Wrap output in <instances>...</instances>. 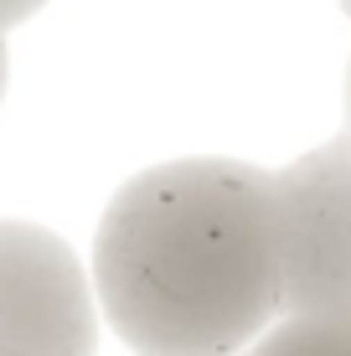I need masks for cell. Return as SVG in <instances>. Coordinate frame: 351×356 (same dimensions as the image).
Here are the masks:
<instances>
[{
    "mask_svg": "<svg viewBox=\"0 0 351 356\" xmlns=\"http://www.w3.org/2000/svg\"><path fill=\"white\" fill-rule=\"evenodd\" d=\"M248 356H351V315H289Z\"/></svg>",
    "mask_w": 351,
    "mask_h": 356,
    "instance_id": "obj_4",
    "label": "cell"
},
{
    "mask_svg": "<svg viewBox=\"0 0 351 356\" xmlns=\"http://www.w3.org/2000/svg\"><path fill=\"white\" fill-rule=\"evenodd\" d=\"M279 207V310L351 315V134L274 176Z\"/></svg>",
    "mask_w": 351,
    "mask_h": 356,
    "instance_id": "obj_2",
    "label": "cell"
},
{
    "mask_svg": "<svg viewBox=\"0 0 351 356\" xmlns=\"http://www.w3.org/2000/svg\"><path fill=\"white\" fill-rule=\"evenodd\" d=\"M341 10H346V16H351V0H341Z\"/></svg>",
    "mask_w": 351,
    "mask_h": 356,
    "instance_id": "obj_8",
    "label": "cell"
},
{
    "mask_svg": "<svg viewBox=\"0 0 351 356\" xmlns=\"http://www.w3.org/2000/svg\"><path fill=\"white\" fill-rule=\"evenodd\" d=\"M6 78H10V57H6V36H0V98H6Z\"/></svg>",
    "mask_w": 351,
    "mask_h": 356,
    "instance_id": "obj_7",
    "label": "cell"
},
{
    "mask_svg": "<svg viewBox=\"0 0 351 356\" xmlns=\"http://www.w3.org/2000/svg\"><path fill=\"white\" fill-rule=\"evenodd\" d=\"M0 356H16V351H6V346H0Z\"/></svg>",
    "mask_w": 351,
    "mask_h": 356,
    "instance_id": "obj_9",
    "label": "cell"
},
{
    "mask_svg": "<svg viewBox=\"0 0 351 356\" xmlns=\"http://www.w3.org/2000/svg\"><path fill=\"white\" fill-rule=\"evenodd\" d=\"M341 119H346V134H351V63H346V93H341Z\"/></svg>",
    "mask_w": 351,
    "mask_h": 356,
    "instance_id": "obj_6",
    "label": "cell"
},
{
    "mask_svg": "<svg viewBox=\"0 0 351 356\" xmlns=\"http://www.w3.org/2000/svg\"><path fill=\"white\" fill-rule=\"evenodd\" d=\"M0 346L16 356H93L99 315L78 253L42 222L0 217Z\"/></svg>",
    "mask_w": 351,
    "mask_h": 356,
    "instance_id": "obj_3",
    "label": "cell"
},
{
    "mask_svg": "<svg viewBox=\"0 0 351 356\" xmlns=\"http://www.w3.org/2000/svg\"><path fill=\"white\" fill-rule=\"evenodd\" d=\"M93 284L135 356H233L279 315L274 176L197 155L129 176L93 238Z\"/></svg>",
    "mask_w": 351,
    "mask_h": 356,
    "instance_id": "obj_1",
    "label": "cell"
},
{
    "mask_svg": "<svg viewBox=\"0 0 351 356\" xmlns=\"http://www.w3.org/2000/svg\"><path fill=\"white\" fill-rule=\"evenodd\" d=\"M47 0H0V31H10V26H21L26 16H36Z\"/></svg>",
    "mask_w": 351,
    "mask_h": 356,
    "instance_id": "obj_5",
    "label": "cell"
}]
</instances>
